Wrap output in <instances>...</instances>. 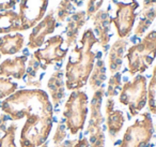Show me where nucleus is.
I'll use <instances>...</instances> for the list:
<instances>
[{"label":"nucleus","mask_w":156,"mask_h":147,"mask_svg":"<svg viewBox=\"0 0 156 147\" xmlns=\"http://www.w3.org/2000/svg\"><path fill=\"white\" fill-rule=\"evenodd\" d=\"M17 3V0H0V11L12 10Z\"/></svg>","instance_id":"nucleus-30"},{"label":"nucleus","mask_w":156,"mask_h":147,"mask_svg":"<svg viewBox=\"0 0 156 147\" xmlns=\"http://www.w3.org/2000/svg\"><path fill=\"white\" fill-rule=\"evenodd\" d=\"M0 107L11 120L27 118L20 131V147H40L46 143L54 123V106L46 91L16 90L1 102Z\"/></svg>","instance_id":"nucleus-1"},{"label":"nucleus","mask_w":156,"mask_h":147,"mask_svg":"<svg viewBox=\"0 0 156 147\" xmlns=\"http://www.w3.org/2000/svg\"><path fill=\"white\" fill-rule=\"evenodd\" d=\"M122 88V73L117 72L115 74H111V76L108 80L107 89L105 90L107 98H113L119 93V91Z\"/></svg>","instance_id":"nucleus-25"},{"label":"nucleus","mask_w":156,"mask_h":147,"mask_svg":"<svg viewBox=\"0 0 156 147\" xmlns=\"http://www.w3.org/2000/svg\"><path fill=\"white\" fill-rule=\"evenodd\" d=\"M115 99L113 98H107L106 104H105V113H106V115L115 111Z\"/></svg>","instance_id":"nucleus-31"},{"label":"nucleus","mask_w":156,"mask_h":147,"mask_svg":"<svg viewBox=\"0 0 156 147\" xmlns=\"http://www.w3.org/2000/svg\"><path fill=\"white\" fill-rule=\"evenodd\" d=\"M16 31H23L18 13L13 10H8L0 13V33L10 35Z\"/></svg>","instance_id":"nucleus-19"},{"label":"nucleus","mask_w":156,"mask_h":147,"mask_svg":"<svg viewBox=\"0 0 156 147\" xmlns=\"http://www.w3.org/2000/svg\"><path fill=\"white\" fill-rule=\"evenodd\" d=\"M57 27V20L55 17L54 11H50L44 18L39 22L32 28V31L29 35L28 40V48L30 50H35L40 48L44 43L47 36L51 35Z\"/></svg>","instance_id":"nucleus-11"},{"label":"nucleus","mask_w":156,"mask_h":147,"mask_svg":"<svg viewBox=\"0 0 156 147\" xmlns=\"http://www.w3.org/2000/svg\"><path fill=\"white\" fill-rule=\"evenodd\" d=\"M98 41L91 28L83 31L81 39L74 45L65 66V87L67 90H79L88 83L98 53L92 51Z\"/></svg>","instance_id":"nucleus-2"},{"label":"nucleus","mask_w":156,"mask_h":147,"mask_svg":"<svg viewBox=\"0 0 156 147\" xmlns=\"http://www.w3.org/2000/svg\"><path fill=\"white\" fill-rule=\"evenodd\" d=\"M128 41L125 39H118L111 45L108 54V66L111 74L120 72L123 66L124 55L126 53Z\"/></svg>","instance_id":"nucleus-17"},{"label":"nucleus","mask_w":156,"mask_h":147,"mask_svg":"<svg viewBox=\"0 0 156 147\" xmlns=\"http://www.w3.org/2000/svg\"><path fill=\"white\" fill-rule=\"evenodd\" d=\"M47 88L51 98L52 106H59L65 98V81L64 73L61 70H57L50 75L47 82Z\"/></svg>","instance_id":"nucleus-15"},{"label":"nucleus","mask_w":156,"mask_h":147,"mask_svg":"<svg viewBox=\"0 0 156 147\" xmlns=\"http://www.w3.org/2000/svg\"><path fill=\"white\" fill-rule=\"evenodd\" d=\"M64 38L62 36H54L46 40L43 48H37L32 56L41 63L42 70H46L48 66L60 62L66 57L69 48H63Z\"/></svg>","instance_id":"nucleus-8"},{"label":"nucleus","mask_w":156,"mask_h":147,"mask_svg":"<svg viewBox=\"0 0 156 147\" xmlns=\"http://www.w3.org/2000/svg\"><path fill=\"white\" fill-rule=\"evenodd\" d=\"M154 133V125L149 112L140 114L125 130L118 147H147Z\"/></svg>","instance_id":"nucleus-6"},{"label":"nucleus","mask_w":156,"mask_h":147,"mask_svg":"<svg viewBox=\"0 0 156 147\" xmlns=\"http://www.w3.org/2000/svg\"><path fill=\"white\" fill-rule=\"evenodd\" d=\"M156 58V30H152L126 53L128 72L132 76L145 72Z\"/></svg>","instance_id":"nucleus-3"},{"label":"nucleus","mask_w":156,"mask_h":147,"mask_svg":"<svg viewBox=\"0 0 156 147\" xmlns=\"http://www.w3.org/2000/svg\"><path fill=\"white\" fill-rule=\"evenodd\" d=\"M104 96L105 88L101 87L94 91L90 101V119L87 126L90 147H105L106 144V138L102 128L104 123V116L102 114V103Z\"/></svg>","instance_id":"nucleus-7"},{"label":"nucleus","mask_w":156,"mask_h":147,"mask_svg":"<svg viewBox=\"0 0 156 147\" xmlns=\"http://www.w3.org/2000/svg\"><path fill=\"white\" fill-rule=\"evenodd\" d=\"M25 44V38L20 33L5 35L0 37V54L14 55L23 50Z\"/></svg>","instance_id":"nucleus-18"},{"label":"nucleus","mask_w":156,"mask_h":147,"mask_svg":"<svg viewBox=\"0 0 156 147\" xmlns=\"http://www.w3.org/2000/svg\"><path fill=\"white\" fill-rule=\"evenodd\" d=\"M83 0H61L56 10L57 22L63 23L74 13L76 8L83 5Z\"/></svg>","instance_id":"nucleus-22"},{"label":"nucleus","mask_w":156,"mask_h":147,"mask_svg":"<svg viewBox=\"0 0 156 147\" xmlns=\"http://www.w3.org/2000/svg\"><path fill=\"white\" fill-rule=\"evenodd\" d=\"M9 117L3 113L0 115V132H5L7 130V123Z\"/></svg>","instance_id":"nucleus-32"},{"label":"nucleus","mask_w":156,"mask_h":147,"mask_svg":"<svg viewBox=\"0 0 156 147\" xmlns=\"http://www.w3.org/2000/svg\"><path fill=\"white\" fill-rule=\"evenodd\" d=\"M16 130H17V125L12 123L5 131V134L0 138V147H16Z\"/></svg>","instance_id":"nucleus-26"},{"label":"nucleus","mask_w":156,"mask_h":147,"mask_svg":"<svg viewBox=\"0 0 156 147\" xmlns=\"http://www.w3.org/2000/svg\"><path fill=\"white\" fill-rule=\"evenodd\" d=\"M40 147H48V145H47V143H44L43 145H41Z\"/></svg>","instance_id":"nucleus-35"},{"label":"nucleus","mask_w":156,"mask_h":147,"mask_svg":"<svg viewBox=\"0 0 156 147\" xmlns=\"http://www.w3.org/2000/svg\"><path fill=\"white\" fill-rule=\"evenodd\" d=\"M113 2H118V1H121V2H123V1H125V0H112Z\"/></svg>","instance_id":"nucleus-36"},{"label":"nucleus","mask_w":156,"mask_h":147,"mask_svg":"<svg viewBox=\"0 0 156 147\" xmlns=\"http://www.w3.org/2000/svg\"><path fill=\"white\" fill-rule=\"evenodd\" d=\"M74 147H90L89 141H88L87 138H79V140L76 141V143H75V145H74Z\"/></svg>","instance_id":"nucleus-33"},{"label":"nucleus","mask_w":156,"mask_h":147,"mask_svg":"<svg viewBox=\"0 0 156 147\" xmlns=\"http://www.w3.org/2000/svg\"><path fill=\"white\" fill-rule=\"evenodd\" d=\"M147 108L149 112L153 115H156V66L153 69L152 77L147 86Z\"/></svg>","instance_id":"nucleus-24"},{"label":"nucleus","mask_w":156,"mask_h":147,"mask_svg":"<svg viewBox=\"0 0 156 147\" xmlns=\"http://www.w3.org/2000/svg\"><path fill=\"white\" fill-rule=\"evenodd\" d=\"M156 18V0H143V6L139 13V21L134 32L136 37H142Z\"/></svg>","instance_id":"nucleus-16"},{"label":"nucleus","mask_w":156,"mask_h":147,"mask_svg":"<svg viewBox=\"0 0 156 147\" xmlns=\"http://www.w3.org/2000/svg\"><path fill=\"white\" fill-rule=\"evenodd\" d=\"M105 2V0H88L87 2V10H86V14H87V18H92L102 8L103 3Z\"/></svg>","instance_id":"nucleus-28"},{"label":"nucleus","mask_w":156,"mask_h":147,"mask_svg":"<svg viewBox=\"0 0 156 147\" xmlns=\"http://www.w3.org/2000/svg\"><path fill=\"white\" fill-rule=\"evenodd\" d=\"M105 81H106V65L103 59H98V61H95L94 63L93 70L88 80L89 86L92 90L95 91L102 87Z\"/></svg>","instance_id":"nucleus-21"},{"label":"nucleus","mask_w":156,"mask_h":147,"mask_svg":"<svg viewBox=\"0 0 156 147\" xmlns=\"http://www.w3.org/2000/svg\"><path fill=\"white\" fill-rule=\"evenodd\" d=\"M93 32L95 35L98 44L104 51L108 48L110 42V26L112 18L109 14V10H100L93 16Z\"/></svg>","instance_id":"nucleus-12"},{"label":"nucleus","mask_w":156,"mask_h":147,"mask_svg":"<svg viewBox=\"0 0 156 147\" xmlns=\"http://www.w3.org/2000/svg\"><path fill=\"white\" fill-rule=\"evenodd\" d=\"M40 69H42L41 63L32 56L29 59L28 66L26 68V74H25V76H26V86L33 87V88H40L41 87V80L37 78Z\"/></svg>","instance_id":"nucleus-23"},{"label":"nucleus","mask_w":156,"mask_h":147,"mask_svg":"<svg viewBox=\"0 0 156 147\" xmlns=\"http://www.w3.org/2000/svg\"><path fill=\"white\" fill-rule=\"evenodd\" d=\"M125 123L124 113L120 110H115L113 112L106 115V129L110 140L115 141L120 134L123 126Z\"/></svg>","instance_id":"nucleus-20"},{"label":"nucleus","mask_w":156,"mask_h":147,"mask_svg":"<svg viewBox=\"0 0 156 147\" xmlns=\"http://www.w3.org/2000/svg\"><path fill=\"white\" fill-rule=\"evenodd\" d=\"M76 141H77V140H67V141L62 142L61 144H59V145H55V147H74Z\"/></svg>","instance_id":"nucleus-34"},{"label":"nucleus","mask_w":156,"mask_h":147,"mask_svg":"<svg viewBox=\"0 0 156 147\" xmlns=\"http://www.w3.org/2000/svg\"><path fill=\"white\" fill-rule=\"evenodd\" d=\"M49 0H20V18L23 31L33 28L46 14Z\"/></svg>","instance_id":"nucleus-10"},{"label":"nucleus","mask_w":156,"mask_h":147,"mask_svg":"<svg viewBox=\"0 0 156 147\" xmlns=\"http://www.w3.org/2000/svg\"><path fill=\"white\" fill-rule=\"evenodd\" d=\"M18 85L8 77H0V100L7 99L17 90Z\"/></svg>","instance_id":"nucleus-27"},{"label":"nucleus","mask_w":156,"mask_h":147,"mask_svg":"<svg viewBox=\"0 0 156 147\" xmlns=\"http://www.w3.org/2000/svg\"><path fill=\"white\" fill-rule=\"evenodd\" d=\"M0 58H1V54H0Z\"/></svg>","instance_id":"nucleus-37"},{"label":"nucleus","mask_w":156,"mask_h":147,"mask_svg":"<svg viewBox=\"0 0 156 147\" xmlns=\"http://www.w3.org/2000/svg\"><path fill=\"white\" fill-rule=\"evenodd\" d=\"M119 101L122 105L127 106L130 116L136 117L147 103V81L141 74L136 75L133 81L122 85Z\"/></svg>","instance_id":"nucleus-5"},{"label":"nucleus","mask_w":156,"mask_h":147,"mask_svg":"<svg viewBox=\"0 0 156 147\" xmlns=\"http://www.w3.org/2000/svg\"><path fill=\"white\" fill-rule=\"evenodd\" d=\"M27 61H28V57L26 55L5 59L0 63V76L22 80L26 74Z\"/></svg>","instance_id":"nucleus-14"},{"label":"nucleus","mask_w":156,"mask_h":147,"mask_svg":"<svg viewBox=\"0 0 156 147\" xmlns=\"http://www.w3.org/2000/svg\"><path fill=\"white\" fill-rule=\"evenodd\" d=\"M115 15L112 18L119 39H125L132 33L134 24L136 22L137 13L139 8L137 0H132L129 2H115Z\"/></svg>","instance_id":"nucleus-9"},{"label":"nucleus","mask_w":156,"mask_h":147,"mask_svg":"<svg viewBox=\"0 0 156 147\" xmlns=\"http://www.w3.org/2000/svg\"><path fill=\"white\" fill-rule=\"evenodd\" d=\"M86 22H87L86 11L74 12L67 18V24L66 27H65V39H64V43L66 44V48L71 47V46L75 45L77 43L80 29L85 26Z\"/></svg>","instance_id":"nucleus-13"},{"label":"nucleus","mask_w":156,"mask_h":147,"mask_svg":"<svg viewBox=\"0 0 156 147\" xmlns=\"http://www.w3.org/2000/svg\"><path fill=\"white\" fill-rule=\"evenodd\" d=\"M67 133H66V126L63 123H58L56 128V131L55 134L52 136V142L55 145H59L62 142H64L65 138H66Z\"/></svg>","instance_id":"nucleus-29"},{"label":"nucleus","mask_w":156,"mask_h":147,"mask_svg":"<svg viewBox=\"0 0 156 147\" xmlns=\"http://www.w3.org/2000/svg\"><path fill=\"white\" fill-rule=\"evenodd\" d=\"M89 98L85 91L73 90L64 104L62 116L66 129L72 135H76L85 128L89 111Z\"/></svg>","instance_id":"nucleus-4"}]
</instances>
